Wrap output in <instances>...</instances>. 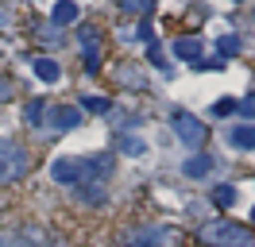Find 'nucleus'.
<instances>
[{"mask_svg":"<svg viewBox=\"0 0 255 247\" xmlns=\"http://www.w3.org/2000/svg\"><path fill=\"white\" fill-rule=\"evenodd\" d=\"M240 46H244V43H240L236 35H221V43H217V54H221V62H224V58H236Z\"/></svg>","mask_w":255,"mask_h":247,"instance_id":"a211bd4d","label":"nucleus"},{"mask_svg":"<svg viewBox=\"0 0 255 247\" xmlns=\"http://www.w3.org/2000/svg\"><path fill=\"white\" fill-rule=\"evenodd\" d=\"M50 178H54L58 185H74V189H78L81 182H93V178H89V166H85V158H70V154H62V158L50 162Z\"/></svg>","mask_w":255,"mask_h":247,"instance_id":"7ed1b4c3","label":"nucleus"},{"mask_svg":"<svg viewBox=\"0 0 255 247\" xmlns=\"http://www.w3.org/2000/svg\"><path fill=\"white\" fill-rule=\"evenodd\" d=\"M213 166H217L213 154H190V158L182 162V174H186V178H205V174H213Z\"/></svg>","mask_w":255,"mask_h":247,"instance_id":"0eeeda50","label":"nucleus"},{"mask_svg":"<svg viewBox=\"0 0 255 247\" xmlns=\"http://www.w3.org/2000/svg\"><path fill=\"white\" fill-rule=\"evenodd\" d=\"M228 143H232L236 151H255V124H236V127L228 131Z\"/></svg>","mask_w":255,"mask_h":247,"instance_id":"1a4fd4ad","label":"nucleus"},{"mask_svg":"<svg viewBox=\"0 0 255 247\" xmlns=\"http://www.w3.org/2000/svg\"><path fill=\"white\" fill-rule=\"evenodd\" d=\"M213 201H217L221 209H232V205H236V201H240L236 185H217V189H213Z\"/></svg>","mask_w":255,"mask_h":247,"instance_id":"dca6fc26","label":"nucleus"},{"mask_svg":"<svg viewBox=\"0 0 255 247\" xmlns=\"http://www.w3.org/2000/svg\"><path fill=\"white\" fill-rule=\"evenodd\" d=\"M170 124H174V135L182 139L186 147H193V151H197V147H205L209 127L197 120V116H190V112H174V116H170Z\"/></svg>","mask_w":255,"mask_h":247,"instance_id":"39448f33","label":"nucleus"},{"mask_svg":"<svg viewBox=\"0 0 255 247\" xmlns=\"http://www.w3.org/2000/svg\"><path fill=\"white\" fill-rule=\"evenodd\" d=\"M31 70H35V77H39V81H47V85H54V81L62 77V66H58L54 58H47V54L31 58Z\"/></svg>","mask_w":255,"mask_h":247,"instance_id":"6e6552de","label":"nucleus"},{"mask_svg":"<svg viewBox=\"0 0 255 247\" xmlns=\"http://www.w3.org/2000/svg\"><path fill=\"white\" fill-rule=\"evenodd\" d=\"M252 220H255V209H252Z\"/></svg>","mask_w":255,"mask_h":247,"instance_id":"c756f323","label":"nucleus"},{"mask_svg":"<svg viewBox=\"0 0 255 247\" xmlns=\"http://www.w3.org/2000/svg\"><path fill=\"white\" fill-rule=\"evenodd\" d=\"M85 166H89V178H97V174L105 178V174H112L116 162H112V154H89V158H85Z\"/></svg>","mask_w":255,"mask_h":247,"instance_id":"ddd939ff","label":"nucleus"},{"mask_svg":"<svg viewBox=\"0 0 255 247\" xmlns=\"http://www.w3.org/2000/svg\"><path fill=\"white\" fill-rule=\"evenodd\" d=\"M78 197L85 201V205H101L109 193H105V182H81L78 185Z\"/></svg>","mask_w":255,"mask_h":247,"instance_id":"9b49d317","label":"nucleus"},{"mask_svg":"<svg viewBox=\"0 0 255 247\" xmlns=\"http://www.w3.org/2000/svg\"><path fill=\"white\" fill-rule=\"evenodd\" d=\"M0 247H31V244L19 240V236H0Z\"/></svg>","mask_w":255,"mask_h":247,"instance_id":"b1692460","label":"nucleus"},{"mask_svg":"<svg viewBox=\"0 0 255 247\" xmlns=\"http://www.w3.org/2000/svg\"><path fill=\"white\" fill-rule=\"evenodd\" d=\"M240 112H244V116H248V120H255V89L252 93H248V97H244V101H240Z\"/></svg>","mask_w":255,"mask_h":247,"instance_id":"4be33fe9","label":"nucleus"},{"mask_svg":"<svg viewBox=\"0 0 255 247\" xmlns=\"http://www.w3.org/2000/svg\"><path fill=\"white\" fill-rule=\"evenodd\" d=\"M8 23H12V8L0 0V27H8Z\"/></svg>","mask_w":255,"mask_h":247,"instance_id":"cd10ccee","label":"nucleus"},{"mask_svg":"<svg viewBox=\"0 0 255 247\" xmlns=\"http://www.w3.org/2000/svg\"><path fill=\"white\" fill-rule=\"evenodd\" d=\"M135 39H143V43H151V39H155V27H151V23H143V27L135 31Z\"/></svg>","mask_w":255,"mask_h":247,"instance_id":"bb28decb","label":"nucleus"},{"mask_svg":"<svg viewBox=\"0 0 255 247\" xmlns=\"http://www.w3.org/2000/svg\"><path fill=\"white\" fill-rule=\"evenodd\" d=\"M81 105L89 108V112H109V108H112L105 97H81Z\"/></svg>","mask_w":255,"mask_h":247,"instance_id":"412c9836","label":"nucleus"},{"mask_svg":"<svg viewBox=\"0 0 255 247\" xmlns=\"http://www.w3.org/2000/svg\"><path fill=\"white\" fill-rule=\"evenodd\" d=\"M43 124H50L54 131H74V127H81V108L78 105H54L50 108L47 105V120Z\"/></svg>","mask_w":255,"mask_h":247,"instance_id":"423d86ee","label":"nucleus"},{"mask_svg":"<svg viewBox=\"0 0 255 247\" xmlns=\"http://www.w3.org/2000/svg\"><path fill=\"white\" fill-rule=\"evenodd\" d=\"M120 8L131 15H151L155 12V0H120Z\"/></svg>","mask_w":255,"mask_h":247,"instance_id":"6ab92c4d","label":"nucleus"},{"mask_svg":"<svg viewBox=\"0 0 255 247\" xmlns=\"http://www.w3.org/2000/svg\"><path fill=\"white\" fill-rule=\"evenodd\" d=\"M35 39H43L47 46H58V43L66 39V35H62L58 27H54V23H39V27H35Z\"/></svg>","mask_w":255,"mask_h":247,"instance_id":"f3484780","label":"nucleus"},{"mask_svg":"<svg viewBox=\"0 0 255 247\" xmlns=\"http://www.w3.org/2000/svg\"><path fill=\"white\" fill-rule=\"evenodd\" d=\"M23 170H27V151L19 147L16 139H0V185L19 182Z\"/></svg>","mask_w":255,"mask_h":247,"instance_id":"f03ea898","label":"nucleus"},{"mask_svg":"<svg viewBox=\"0 0 255 247\" xmlns=\"http://www.w3.org/2000/svg\"><path fill=\"white\" fill-rule=\"evenodd\" d=\"M228 112H236V101H228V97H224V101L213 105V116H228Z\"/></svg>","mask_w":255,"mask_h":247,"instance_id":"5701e85b","label":"nucleus"},{"mask_svg":"<svg viewBox=\"0 0 255 247\" xmlns=\"http://www.w3.org/2000/svg\"><path fill=\"white\" fill-rule=\"evenodd\" d=\"M23 120H27V127H43V120H47V101H31V105L23 108Z\"/></svg>","mask_w":255,"mask_h":247,"instance_id":"2eb2a0df","label":"nucleus"},{"mask_svg":"<svg viewBox=\"0 0 255 247\" xmlns=\"http://www.w3.org/2000/svg\"><path fill=\"white\" fill-rule=\"evenodd\" d=\"M120 147H124V154H131V158L147 154V143H143V139H135V135H124V143H120Z\"/></svg>","mask_w":255,"mask_h":247,"instance_id":"aec40b11","label":"nucleus"},{"mask_svg":"<svg viewBox=\"0 0 255 247\" xmlns=\"http://www.w3.org/2000/svg\"><path fill=\"white\" fill-rule=\"evenodd\" d=\"M78 43H81L85 54H101V31H97V27H81L78 31Z\"/></svg>","mask_w":255,"mask_h":247,"instance_id":"4468645a","label":"nucleus"},{"mask_svg":"<svg viewBox=\"0 0 255 247\" xmlns=\"http://www.w3.org/2000/svg\"><path fill=\"white\" fill-rule=\"evenodd\" d=\"M197 240H201V247H255L252 232L232 224V220H209V224H201Z\"/></svg>","mask_w":255,"mask_h":247,"instance_id":"f257e3e1","label":"nucleus"},{"mask_svg":"<svg viewBox=\"0 0 255 247\" xmlns=\"http://www.w3.org/2000/svg\"><path fill=\"white\" fill-rule=\"evenodd\" d=\"M78 15H81V8L74 0H58L54 12H50V23H54V27H66V23H78Z\"/></svg>","mask_w":255,"mask_h":247,"instance_id":"9d476101","label":"nucleus"},{"mask_svg":"<svg viewBox=\"0 0 255 247\" xmlns=\"http://www.w3.org/2000/svg\"><path fill=\"white\" fill-rule=\"evenodd\" d=\"M4 101H12V81H8V77H0V105H4Z\"/></svg>","mask_w":255,"mask_h":247,"instance_id":"a878e982","label":"nucleus"},{"mask_svg":"<svg viewBox=\"0 0 255 247\" xmlns=\"http://www.w3.org/2000/svg\"><path fill=\"white\" fill-rule=\"evenodd\" d=\"M147 54H151V62L159 66V62H162V46H159V43H151V46H147Z\"/></svg>","mask_w":255,"mask_h":247,"instance_id":"c85d7f7f","label":"nucleus"},{"mask_svg":"<svg viewBox=\"0 0 255 247\" xmlns=\"http://www.w3.org/2000/svg\"><path fill=\"white\" fill-rule=\"evenodd\" d=\"M252 15H255V12H252Z\"/></svg>","mask_w":255,"mask_h":247,"instance_id":"7c9ffc66","label":"nucleus"},{"mask_svg":"<svg viewBox=\"0 0 255 247\" xmlns=\"http://www.w3.org/2000/svg\"><path fill=\"white\" fill-rule=\"evenodd\" d=\"M101 70V54H85V74H97Z\"/></svg>","mask_w":255,"mask_h":247,"instance_id":"393cba45","label":"nucleus"},{"mask_svg":"<svg viewBox=\"0 0 255 247\" xmlns=\"http://www.w3.org/2000/svg\"><path fill=\"white\" fill-rule=\"evenodd\" d=\"M178 232L166 228V224H147V228L128 232V247H174Z\"/></svg>","mask_w":255,"mask_h":247,"instance_id":"20e7f679","label":"nucleus"},{"mask_svg":"<svg viewBox=\"0 0 255 247\" xmlns=\"http://www.w3.org/2000/svg\"><path fill=\"white\" fill-rule=\"evenodd\" d=\"M174 54L182 62H197V58H201V39H178V43H174Z\"/></svg>","mask_w":255,"mask_h":247,"instance_id":"f8f14e48","label":"nucleus"}]
</instances>
